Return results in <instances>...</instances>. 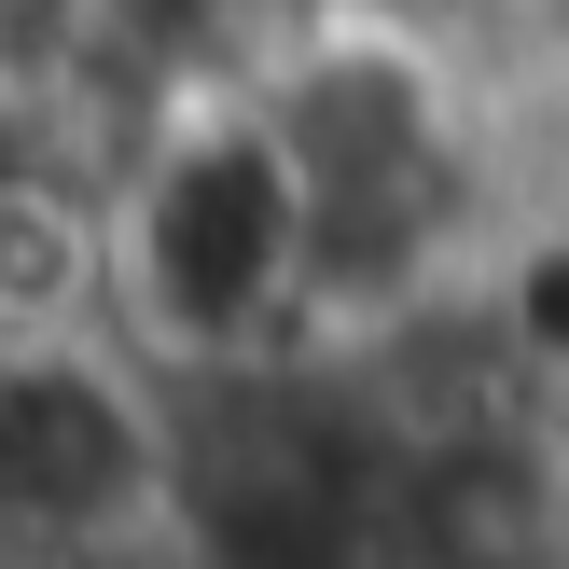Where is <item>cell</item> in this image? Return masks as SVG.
<instances>
[{
    "mask_svg": "<svg viewBox=\"0 0 569 569\" xmlns=\"http://www.w3.org/2000/svg\"><path fill=\"white\" fill-rule=\"evenodd\" d=\"M111 306L181 376L306 361V333H320V306H306V194H292L250 98L181 111L126 167V194H111Z\"/></svg>",
    "mask_w": 569,
    "mask_h": 569,
    "instance_id": "obj_1",
    "label": "cell"
},
{
    "mask_svg": "<svg viewBox=\"0 0 569 569\" xmlns=\"http://www.w3.org/2000/svg\"><path fill=\"white\" fill-rule=\"evenodd\" d=\"M181 515V417L98 348H0V556H111Z\"/></svg>",
    "mask_w": 569,
    "mask_h": 569,
    "instance_id": "obj_2",
    "label": "cell"
},
{
    "mask_svg": "<svg viewBox=\"0 0 569 569\" xmlns=\"http://www.w3.org/2000/svg\"><path fill=\"white\" fill-rule=\"evenodd\" d=\"M389 569H569V445L487 431V445H417L389 459Z\"/></svg>",
    "mask_w": 569,
    "mask_h": 569,
    "instance_id": "obj_3",
    "label": "cell"
}]
</instances>
